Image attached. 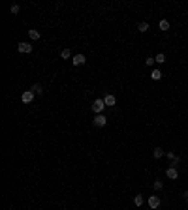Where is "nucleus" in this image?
<instances>
[{
	"label": "nucleus",
	"instance_id": "7ed1b4c3",
	"mask_svg": "<svg viewBox=\"0 0 188 210\" xmlns=\"http://www.w3.org/2000/svg\"><path fill=\"white\" fill-rule=\"evenodd\" d=\"M85 62H87L85 54H73V57H72V64L73 66H83Z\"/></svg>",
	"mask_w": 188,
	"mask_h": 210
},
{
	"label": "nucleus",
	"instance_id": "4468645a",
	"mask_svg": "<svg viewBox=\"0 0 188 210\" xmlns=\"http://www.w3.org/2000/svg\"><path fill=\"white\" fill-rule=\"evenodd\" d=\"M149 28H151V26H149V23H145V21H143V23H139V26H137L139 32H149Z\"/></svg>",
	"mask_w": 188,
	"mask_h": 210
},
{
	"label": "nucleus",
	"instance_id": "6ab92c4d",
	"mask_svg": "<svg viewBox=\"0 0 188 210\" xmlns=\"http://www.w3.org/2000/svg\"><path fill=\"white\" fill-rule=\"evenodd\" d=\"M19 10H21V6H19V4L10 6V11H11V13H19Z\"/></svg>",
	"mask_w": 188,
	"mask_h": 210
},
{
	"label": "nucleus",
	"instance_id": "20e7f679",
	"mask_svg": "<svg viewBox=\"0 0 188 210\" xmlns=\"http://www.w3.org/2000/svg\"><path fill=\"white\" fill-rule=\"evenodd\" d=\"M17 51L19 53H32V45L30 43H25V41H21V43H17Z\"/></svg>",
	"mask_w": 188,
	"mask_h": 210
},
{
	"label": "nucleus",
	"instance_id": "39448f33",
	"mask_svg": "<svg viewBox=\"0 0 188 210\" xmlns=\"http://www.w3.org/2000/svg\"><path fill=\"white\" fill-rule=\"evenodd\" d=\"M32 100H34V92L32 90H25L23 96H21V101L23 103H32Z\"/></svg>",
	"mask_w": 188,
	"mask_h": 210
},
{
	"label": "nucleus",
	"instance_id": "dca6fc26",
	"mask_svg": "<svg viewBox=\"0 0 188 210\" xmlns=\"http://www.w3.org/2000/svg\"><path fill=\"white\" fill-rule=\"evenodd\" d=\"M154 60L158 62V64H164V62H166V54L164 53H158L156 57H154Z\"/></svg>",
	"mask_w": 188,
	"mask_h": 210
},
{
	"label": "nucleus",
	"instance_id": "ddd939ff",
	"mask_svg": "<svg viewBox=\"0 0 188 210\" xmlns=\"http://www.w3.org/2000/svg\"><path fill=\"white\" fill-rule=\"evenodd\" d=\"M158 26H160V30H169V21H166V19H162L158 23Z\"/></svg>",
	"mask_w": 188,
	"mask_h": 210
},
{
	"label": "nucleus",
	"instance_id": "9d476101",
	"mask_svg": "<svg viewBox=\"0 0 188 210\" xmlns=\"http://www.w3.org/2000/svg\"><path fill=\"white\" fill-rule=\"evenodd\" d=\"M152 156H154L156 159H160V158H162V156H166V152H164L162 148H160V146H156V148H154V150H152Z\"/></svg>",
	"mask_w": 188,
	"mask_h": 210
},
{
	"label": "nucleus",
	"instance_id": "f3484780",
	"mask_svg": "<svg viewBox=\"0 0 188 210\" xmlns=\"http://www.w3.org/2000/svg\"><path fill=\"white\" fill-rule=\"evenodd\" d=\"M152 188H154L156 191H160V190L164 188V182H162V180H154V184H152Z\"/></svg>",
	"mask_w": 188,
	"mask_h": 210
},
{
	"label": "nucleus",
	"instance_id": "2eb2a0df",
	"mask_svg": "<svg viewBox=\"0 0 188 210\" xmlns=\"http://www.w3.org/2000/svg\"><path fill=\"white\" fill-rule=\"evenodd\" d=\"M32 92L34 94H43V88H41V85H38V83H36V85H32Z\"/></svg>",
	"mask_w": 188,
	"mask_h": 210
},
{
	"label": "nucleus",
	"instance_id": "423d86ee",
	"mask_svg": "<svg viewBox=\"0 0 188 210\" xmlns=\"http://www.w3.org/2000/svg\"><path fill=\"white\" fill-rule=\"evenodd\" d=\"M92 122H94V126H98V128H103V126L107 124V118L103 116V115H96Z\"/></svg>",
	"mask_w": 188,
	"mask_h": 210
},
{
	"label": "nucleus",
	"instance_id": "6e6552de",
	"mask_svg": "<svg viewBox=\"0 0 188 210\" xmlns=\"http://www.w3.org/2000/svg\"><path fill=\"white\" fill-rule=\"evenodd\" d=\"M166 176L171 178V180H175L179 176V171H177V167H168V171H166Z\"/></svg>",
	"mask_w": 188,
	"mask_h": 210
},
{
	"label": "nucleus",
	"instance_id": "9b49d317",
	"mask_svg": "<svg viewBox=\"0 0 188 210\" xmlns=\"http://www.w3.org/2000/svg\"><path fill=\"white\" fill-rule=\"evenodd\" d=\"M28 38L36 41V39H40V38H41V34H40V30H28Z\"/></svg>",
	"mask_w": 188,
	"mask_h": 210
},
{
	"label": "nucleus",
	"instance_id": "f03ea898",
	"mask_svg": "<svg viewBox=\"0 0 188 210\" xmlns=\"http://www.w3.org/2000/svg\"><path fill=\"white\" fill-rule=\"evenodd\" d=\"M147 205H149L151 210L158 208V206H160V197H158V195H151V197L147 199Z\"/></svg>",
	"mask_w": 188,
	"mask_h": 210
},
{
	"label": "nucleus",
	"instance_id": "f257e3e1",
	"mask_svg": "<svg viewBox=\"0 0 188 210\" xmlns=\"http://www.w3.org/2000/svg\"><path fill=\"white\" fill-rule=\"evenodd\" d=\"M90 107H92V111H94L96 115H102V111L106 109V103H103V100H100V98H98V100L92 101V105H90Z\"/></svg>",
	"mask_w": 188,
	"mask_h": 210
},
{
	"label": "nucleus",
	"instance_id": "aec40b11",
	"mask_svg": "<svg viewBox=\"0 0 188 210\" xmlns=\"http://www.w3.org/2000/svg\"><path fill=\"white\" fill-rule=\"evenodd\" d=\"M166 156H168V159H169V162H173V159H175V158H179V156H175V152H166Z\"/></svg>",
	"mask_w": 188,
	"mask_h": 210
},
{
	"label": "nucleus",
	"instance_id": "a211bd4d",
	"mask_svg": "<svg viewBox=\"0 0 188 210\" xmlns=\"http://www.w3.org/2000/svg\"><path fill=\"white\" fill-rule=\"evenodd\" d=\"M60 57H62V58H70V57H72V53H70V49H62Z\"/></svg>",
	"mask_w": 188,
	"mask_h": 210
},
{
	"label": "nucleus",
	"instance_id": "412c9836",
	"mask_svg": "<svg viewBox=\"0 0 188 210\" xmlns=\"http://www.w3.org/2000/svg\"><path fill=\"white\" fill-rule=\"evenodd\" d=\"M154 62H156V60H154V58H151V57H149V58H147V60H145V64H147V66H149V68H151V66H152V64H154Z\"/></svg>",
	"mask_w": 188,
	"mask_h": 210
},
{
	"label": "nucleus",
	"instance_id": "f8f14e48",
	"mask_svg": "<svg viewBox=\"0 0 188 210\" xmlns=\"http://www.w3.org/2000/svg\"><path fill=\"white\" fill-rule=\"evenodd\" d=\"M143 203H145V197H143V195H136V197H134V205H136V206H141Z\"/></svg>",
	"mask_w": 188,
	"mask_h": 210
},
{
	"label": "nucleus",
	"instance_id": "0eeeda50",
	"mask_svg": "<svg viewBox=\"0 0 188 210\" xmlns=\"http://www.w3.org/2000/svg\"><path fill=\"white\" fill-rule=\"evenodd\" d=\"M103 103H106V107H113V105L117 103V98L113 94H106V98H103Z\"/></svg>",
	"mask_w": 188,
	"mask_h": 210
},
{
	"label": "nucleus",
	"instance_id": "1a4fd4ad",
	"mask_svg": "<svg viewBox=\"0 0 188 210\" xmlns=\"http://www.w3.org/2000/svg\"><path fill=\"white\" fill-rule=\"evenodd\" d=\"M151 79L152 81H160V79H162V71H160V69H152V71H151Z\"/></svg>",
	"mask_w": 188,
	"mask_h": 210
}]
</instances>
